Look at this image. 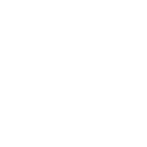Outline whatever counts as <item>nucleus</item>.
<instances>
[]
</instances>
